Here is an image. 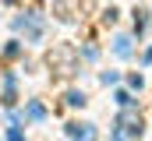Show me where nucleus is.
Returning <instances> with one entry per match:
<instances>
[{
  "mask_svg": "<svg viewBox=\"0 0 152 141\" xmlns=\"http://www.w3.org/2000/svg\"><path fill=\"white\" fill-rule=\"evenodd\" d=\"M120 127H124L127 134H142V116L127 109V113H120Z\"/></svg>",
  "mask_w": 152,
  "mask_h": 141,
  "instance_id": "obj_1",
  "label": "nucleus"
},
{
  "mask_svg": "<svg viewBox=\"0 0 152 141\" xmlns=\"http://www.w3.org/2000/svg\"><path fill=\"white\" fill-rule=\"evenodd\" d=\"M14 28H18V32H28L32 39H39V32H42V25H39L36 18H28V14H25V18H18V21H14Z\"/></svg>",
  "mask_w": 152,
  "mask_h": 141,
  "instance_id": "obj_2",
  "label": "nucleus"
},
{
  "mask_svg": "<svg viewBox=\"0 0 152 141\" xmlns=\"http://www.w3.org/2000/svg\"><path fill=\"white\" fill-rule=\"evenodd\" d=\"M67 134H71L75 141H88V138H92V127H88V124H71Z\"/></svg>",
  "mask_w": 152,
  "mask_h": 141,
  "instance_id": "obj_3",
  "label": "nucleus"
},
{
  "mask_svg": "<svg viewBox=\"0 0 152 141\" xmlns=\"http://www.w3.org/2000/svg\"><path fill=\"white\" fill-rule=\"evenodd\" d=\"M117 53H120V57H127V53H131V39H127V35H120V39H117Z\"/></svg>",
  "mask_w": 152,
  "mask_h": 141,
  "instance_id": "obj_4",
  "label": "nucleus"
},
{
  "mask_svg": "<svg viewBox=\"0 0 152 141\" xmlns=\"http://www.w3.org/2000/svg\"><path fill=\"white\" fill-rule=\"evenodd\" d=\"M28 116H32V120H42V116H46V109H42L39 102H28Z\"/></svg>",
  "mask_w": 152,
  "mask_h": 141,
  "instance_id": "obj_5",
  "label": "nucleus"
},
{
  "mask_svg": "<svg viewBox=\"0 0 152 141\" xmlns=\"http://www.w3.org/2000/svg\"><path fill=\"white\" fill-rule=\"evenodd\" d=\"M67 102H71V106H81V102H85V95H81V92H67Z\"/></svg>",
  "mask_w": 152,
  "mask_h": 141,
  "instance_id": "obj_6",
  "label": "nucleus"
},
{
  "mask_svg": "<svg viewBox=\"0 0 152 141\" xmlns=\"http://www.w3.org/2000/svg\"><path fill=\"white\" fill-rule=\"evenodd\" d=\"M7 141H21V131H18V127H11V131H7Z\"/></svg>",
  "mask_w": 152,
  "mask_h": 141,
  "instance_id": "obj_7",
  "label": "nucleus"
}]
</instances>
